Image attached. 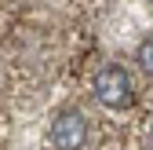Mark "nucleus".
I'll return each instance as SVG.
<instances>
[{
  "label": "nucleus",
  "instance_id": "nucleus-1",
  "mask_svg": "<svg viewBox=\"0 0 153 150\" xmlns=\"http://www.w3.org/2000/svg\"><path fill=\"white\" fill-rule=\"evenodd\" d=\"M95 99H99L102 106H109V110L131 106L135 88H131L128 70H124V66H102L99 73H95Z\"/></svg>",
  "mask_w": 153,
  "mask_h": 150
},
{
  "label": "nucleus",
  "instance_id": "nucleus-2",
  "mask_svg": "<svg viewBox=\"0 0 153 150\" xmlns=\"http://www.w3.org/2000/svg\"><path fill=\"white\" fill-rule=\"evenodd\" d=\"M51 139L59 150H84L88 143V121L80 110H62L59 117L51 121Z\"/></svg>",
  "mask_w": 153,
  "mask_h": 150
},
{
  "label": "nucleus",
  "instance_id": "nucleus-3",
  "mask_svg": "<svg viewBox=\"0 0 153 150\" xmlns=\"http://www.w3.org/2000/svg\"><path fill=\"white\" fill-rule=\"evenodd\" d=\"M135 62H139V70L146 73V77H153V37H146V40L135 48Z\"/></svg>",
  "mask_w": 153,
  "mask_h": 150
}]
</instances>
